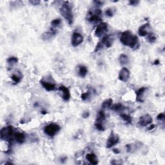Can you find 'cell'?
<instances>
[{
	"label": "cell",
	"mask_w": 165,
	"mask_h": 165,
	"mask_svg": "<svg viewBox=\"0 0 165 165\" xmlns=\"http://www.w3.org/2000/svg\"><path fill=\"white\" fill-rule=\"evenodd\" d=\"M22 77L23 76L22 74L21 73V72L16 71L15 72V73L12 75L11 79L14 82V84H18L21 81V79H22Z\"/></svg>",
	"instance_id": "d6986e66"
},
{
	"label": "cell",
	"mask_w": 165,
	"mask_h": 165,
	"mask_svg": "<svg viewBox=\"0 0 165 165\" xmlns=\"http://www.w3.org/2000/svg\"><path fill=\"white\" fill-rule=\"evenodd\" d=\"M13 135H14V132L13 127L12 126L3 127L0 132L1 139L3 141H7L9 142L12 141Z\"/></svg>",
	"instance_id": "3957f363"
},
{
	"label": "cell",
	"mask_w": 165,
	"mask_h": 165,
	"mask_svg": "<svg viewBox=\"0 0 165 165\" xmlns=\"http://www.w3.org/2000/svg\"><path fill=\"white\" fill-rule=\"evenodd\" d=\"M159 64H160V61L159 59H156V60L154 61V65H158Z\"/></svg>",
	"instance_id": "74e56055"
},
{
	"label": "cell",
	"mask_w": 165,
	"mask_h": 165,
	"mask_svg": "<svg viewBox=\"0 0 165 165\" xmlns=\"http://www.w3.org/2000/svg\"><path fill=\"white\" fill-rule=\"evenodd\" d=\"M105 15L108 17H112L114 15V11L113 9L108 8L105 11Z\"/></svg>",
	"instance_id": "f546056e"
},
{
	"label": "cell",
	"mask_w": 165,
	"mask_h": 165,
	"mask_svg": "<svg viewBox=\"0 0 165 165\" xmlns=\"http://www.w3.org/2000/svg\"><path fill=\"white\" fill-rule=\"evenodd\" d=\"M101 11L100 9L94 10V11H89L87 14V20L90 23H97L102 21Z\"/></svg>",
	"instance_id": "5b68a950"
},
{
	"label": "cell",
	"mask_w": 165,
	"mask_h": 165,
	"mask_svg": "<svg viewBox=\"0 0 165 165\" xmlns=\"http://www.w3.org/2000/svg\"><path fill=\"white\" fill-rule=\"evenodd\" d=\"M119 60L120 64L121 65H125L128 64V57L127 55L122 54L119 55Z\"/></svg>",
	"instance_id": "d4e9b609"
},
{
	"label": "cell",
	"mask_w": 165,
	"mask_h": 165,
	"mask_svg": "<svg viewBox=\"0 0 165 165\" xmlns=\"http://www.w3.org/2000/svg\"><path fill=\"white\" fill-rule=\"evenodd\" d=\"M101 43L103 47L106 48H110L112 46L114 43V38L112 35H105L103 36L101 40Z\"/></svg>",
	"instance_id": "7c38bea8"
},
{
	"label": "cell",
	"mask_w": 165,
	"mask_h": 165,
	"mask_svg": "<svg viewBox=\"0 0 165 165\" xmlns=\"http://www.w3.org/2000/svg\"><path fill=\"white\" fill-rule=\"evenodd\" d=\"M108 31V24L105 22L99 23L97 26L94 34L98 38H101L105 36Z\"/></svg>",
	"instance_id": "52a82bcc"
},
{
	"label": "cell",
	"mask_w": 165,
	"mask_h": 165,
	"mask_svg": "<svg viewBox=\"0 0 165 165\" xmlns=\"http://www.w3.org/2000/svg\"><path fill=\"white\" fill-rule=\"evenodd\" d=\"M40 83L43 88H44V89L48 92L54 91L56 88L55 82L54 81V80H52V78L50 79L48 78H47V79H41L40 80Z\"/></svg>",
	"instance_id": "8992f818"
},
{
	"label": "cell",
	"mask_w": 165,
	"mask_h": 165,
	"mask_svg": "<svg viewBox=\"0 0 165 165\" xmlns=\"http://www.w3.org/2000/svg\"><path fill=\"white\" fill-rule=\"evenodd\" d=\"M89 116H90V112L88 111H86V112H83V114H82V117L84 118V119H86V118H88L89 117Z\"/></svg>",
	"instance_id": "836d02e7"
},
{
	"label": "cell",
	"mask_w": 165,
	"mask_h": 165,
	"mask_svg": "<svg viewBox=\"0 0 165 165\" xmlns=\"http://www.w3.org/2000/svg\"><path fill=\"white\" fill-rule=\"evenodd\" d=\"M164 119H165V116L164 113H160L158 114V116H157V120L160 122H162V123H164Z\"/></svg>",
	"instance_id": "4dcf8cb0"
},
{
	"label": "cell",
	"mask_w": 165,
	"mask_h": 165,
	"mask_svg": "<svg viewBox=\"0 0 165 165\" xmlns=\"http://www.w3.org/2000/svg\"><path fill=\"white\" fill-rule=\"evenodd\" d=\"M142 145H143L140 142H137V143H135V144H133V145L132 144H128V145H127V146H126V148H127L128 152L132 153V152H134L135 150L140 148L142 147Z\"/></svg>",
	"instance_id": "ac0fdd59"
},
{
	"label": "cell",
	"mask_w": 165,
	"mask_h": 165,
	"mask_svg": "<svg viewBox=\"0 0 165 165\" xmlns=\"http://www.w3.org/2000/svg\"><path fill=\"white\" fill-rule=\"evenodd\" d=\"M83 36L79 32H74L72 36L71 43L73 47H76L83 42Z\"/></svg>",
	"instance_id": "9c48e42d"
},
{
	"label": "cell",
	"mask_w": 165,
	"mask_h": 165,
	"mask_svg": "<svg viewBox=\"0 0 165 165\" xmlns=\"http://www.w3.org/2000/svg\"><path fill=\"white\" fill-rule=\"evenodd\" d=\"M51 27L57 29V28H59L61 24V20L60 19H55L54 20H52L51 21Z\"/></svg>",
	"instance_id": "83f0119b"
},
{
	"label": "cell",
	"mask_w": 165,
	"mask_h": 165,
	"mask_svg": "<svg viewBox=\"0 0 165 165\" xmlns=\"http://www.w3.org/2000/svg\"><path fill=\"white\" fill-rule=\"evenodd\" d=\"M57 29L51 27L50 30L48 32H45L42 35V39L44 41H48L52 40L53 37L57 34Z\"/></svg>",
	"instance_id": "4fadbf2b"
},
{
	"label": "cell",
	"mask_w": 165,
	"mask_h": 165,
	"mask_svg": "<svg viewBox=\"0 0 165 165\" xmlns=\"http://www.w3.org/2000/svg\"><path fill=\"white\" fill-rule=\"evenodd\" d=\"M113 152H114V153H115L116 154H118L120 153L119 150L118 149H113Z\"/></svg>",
	"instance_id": "ab89813d"
},
{
	"label": "cell",
	"mask_w": 165,
	"mask_h": 165,
	"mask_svg": "<svg viewBox=\"0 0 165 165\" xmlns=\"http://www.w3.org/2000/svg\"><path fill=\"white\" fill-rule=\"evenodd\" d=\"M61 127L56 123H50L44 128V132L49 137H54L59 132Z\"/></svg>",
	"instance_id": "277c9868"
},
{
	"label": "cell",
	"mask_w": 165,
	"mask_h": 165,
	"mask_svg": "<svg viewBox=\"0 0 165 165\" xmlns=\"http://www.w3.org/2000/svg\"><path fill=\"white\" fill-rule=\"evenodd\" d=\"M157 36L154 33H149L148 34L147 36V40L148 41V42H149L150 43H155L157 40Z\"/></svg>",
	"instance_id": "484cf974"
},
{
	"label": "cell",
	"mask_w": 165,
	"mask_h": 165,
	"mask_svg": "<svg viewBox=\"0 0 165 165\" xmlns=\"http://www.w3.org/2000/svg\"><path fill=\"white\" fill-rule=\"evenodd\" d=\"M155 128H156V125H152V124H151V125H150V127L148 128V130H153Z\"/></svg>",
	"instance_id": "8d00e7d4"
},
{
	"label": "cell",
	"mask_w": 165,
	"mask_h": 165,
	"mask_svg": "<svg viewBox=\"0 0 165 165\" xmlns=\"http://www.w3.org/2000/svg\"><path fill=\"white\" fill-rule=\"evenodd\" d=\"M94 3H96L97 5H98V6H101V5L103 4V2L98 1H94Z\"/></svg>",
	"instance_id": "f35d334b"
},
{
	"label": "cell",
	"mask_w": 165,
	"mask_h": 165,
	"mask_svg": "<svg viewBox=\"0 0 165 165\" xmlns=\"http://www.w3.org/2000/svg\"><path fill=\"white\" fill-rule=\"evenodd\" d=\"M111 109L115 112H121L123 110H125V106H124L121 103H117L114 104V105H112Z\"/></svg>",
	"instance_id": "603a6c76"
},
{
	"label": "cell",
	"mask_w": 165,
	"mask_h": 165,
	"mask_svg": "<svg viewBox=\"0 0 165 165\" xmlns=\"http://www.w3.org/2000/svg\"><path fill=\"white\" fill-rule=\"evenodd\" d=\"M86 159L92 164H98V158H97V156L93 153L87 154L86 156Z\"/></svg>",
	"instance_id": "ffe728a7"
},
{
	"label": "cell",
	"mask_w": 165,
	"mask_h": 165,
	"mask_svg": "<svg viewBox=\"0 0 165 165\" xmlns=\"http://www.w3.org/2000/svg\"><path fill=\"white\" fill-rule=\"evenodd\" d=\"M106 116L104 112V111L100 110L98 112V116H97L96 120L95 123H99V124H103V122L105 121Z\"/></svg>",
	"instance_id": "44dd1931"
},
{
	"label": "cell",
	"mask_w": 165,
	"mask_h": 165,
	"mask_svg": "<svg viewBox=\"0 0 165 165\" xmlns=\"http://www.w3.org/2000/svg\"><path fill=\"white\" fill-rule=\"evenodd\" d=\"M41 113H42L43 114H47V112H45V111H44V110H43L42 112H41Z\"/></svg>",
	"instance_id": "60d3db41"
},
{
	"label": "cell",
	"mask_w": 165,
	"mask_h": 165,
	"mask_svg": "<svg viewBox=\"0 0 165 165\" xmlns=\"http://www.w3.org/2000/svg\"><path fill=\"white\" fill-rule=\"evenodd\" d=\"M18 59L16 57H14V56L10 57L7 59V63H8V65L10 67H13V65L18 63Z\"/></svg>",
	"instance_id": "cb8c5ba5"
},
{
	"label": "cell",
	"mask_w": 165,
	"mask_h": 165,
	"mask_svg": "<svg viewBox=\"0 0 165 165\" xmlns=\"http://www.w3.org/2000/svg\"><path fill=\"white\" fill-rule=\"evenodd\" d=\"M147 90V88H146V87H141L136 92V101L137 102L142 103V102L145 101L144 96Z\"/></svg>",
	"instance_id": "2e32d148"
},
{
	"label": "cell",
	"mask_w": 165,
	"mask_h": 165,
	"mask_svg": "<svg viewBox=\"0 0 165 165\" xmlns=\"http://www.w3.org/2000/svg\"><path fill=\"white\" fill-rule=\"evenodd\" d=\"M29 2H30V3L34 5H37L40 3V1H36V0L35 1H30Z\"/></svg>",
	"instance_id": "d590c367"
},
{
	"label": "cell",
	"mask_w": 165,
	"mask_h": 165,
	"mask_svg": "<svg viewBox=\"0 0 165 165\" xmlns=\"http://www.w3.org/2000/svg\"><path fill=\"white\" fill-rule=\"evenodd\" d=\"M90 92H85V93H82L81 94V98L82 99V100L86 101L90 98Z\"/></svg>",
	"instance_id": "1f68e13d"
},
{
	"label": "cell",
	"mask_w": 165,
	"mask_h": 165,
	"mask_svg": "<svg viewBox=\"0 0 165 165\" xmlns=\"http://www.w3.org/2000/svg\"><path fill=\"white\" fill-rule=\"evenodd\" d=\"M59 90L61 93V97L64 101H69L70 98V92L69 89L64 85H61L59 87Z\"/></svg>",
	"instance_id": "5bb4252c"
},
{
	"label": "cell",
	"mask_w": 165,
	"mask_h": 165,
	"mask_svg": "<svg viewBox=\"0 0 165 165\" xmlns=\"http://www.w3.org/2000/svg\"><path fill=\"white\" fill-rule=\"evenodd\" d=\"M139 3V1H136V0H132V1H129V3L130 5H137Z\"/></svg>",
	"instance_id": "e575fe53"
},
{
	"label": "cell",
	"mask_w": 165,
	"mask_h": 165,
	"mask_svg": "<svg viewBox=\"0 0 165 165\" xmlns=\"http://www.w3.org/2000/svg\"><path fill=\"white\" fill-rule=\"evenodd\" d=\"M113 101L111 98H109L106 99L105 101H104L102 103V108H110L112 105Z\"/></svg>",
	"instance_id": "4316f807"
},
{
	"label": "cell",
	"mask_w": 165,
	"mask_h": 165,
	"mask_svg": "<svg viewBox=\"0 0 165 165\" xmlns=\"http://www.w3.org/2000/svg\"><path fill=\"white\" fill-rule=\"evenodd\" d=\"M79 69V75L80 77H85L87 74H88V69L86 66L84 65H79L78 67Z\"/></svg>",
	"instance_id": "7402d4cb"
},
{
	"label": "cell",
	"mask_w": 165,
	"mask_h": 165,
	"mask_svg": "<svg viewBox=\"0 0 165 165\" xmlns=\"http://www.w3.org/2000/svg\"><path fill=\"white\" fill-rule=\"evenodd\" d=\"M149 29H150V24L148 23H147L141 26L139 30H138V34L141 37H145L147 36L149 34Z\"/></svg>",
	"instance_id": "9a60e30c"
},
{
	"label": "cell",
	"mask_w": 165,
	"mask_h": 165,
	"mask_svg": "<svg viewBox=\"0 0 165 165\" xmlns=\"http://www.w3.org/2000/svg\"><path fill=\"white\" fill-rule=\"evenodd\" d=\"M104 48L103 44H102L101 42H99L98 44H97L96 48H95V50H94V52H99V51H100L101 50L103 49Z\"/></svg>",
	"instance_id": "d6a6232c"
},
{
	"label": "cell",
	"mask_w": 165,
	"mask_h": 165,
	"mask_svg": "<svg viewBox=\"0 0 165 165\" xmlns=\"http://www.w3.org/2000/svg\"><path fill=\"white\" fill-rule=\"evenodd\" d=\"M130 70L127 68L124 67L119 71L118 76V79L123 82H127L130 78Z\"/></svg>",
	"instance_id": "8fae6325"
},
{
	"label": "cell",
	"mask_w": 165,
	"mask_h": 165,
	"mask_svg": "<svg viewBox=\"0 0 165 165\" xmlns=\"http://www.w3.org/2000/svg\"><path fill=\"white\" fill-rule=\"evenodd\" d=\"M153 122V119L152 116L148 114H145L140 117L138 124L141 127H147L148 125H150Z\"/></svg>",
	"instance_id": "30bf717a"
},
{
	"label": "cell",
	"mask_w": 165,
	"mask_h": 165,
	"mask_svg": "<svg viewBox=\"0 0 165 165\" xmlns=\"http://www.w3.org/2000/svg\"><path fill=\"white\" fill-rule=\"evenodd\" d=\"M120 117L126 121V122L128 123H132V118L130 115L127 114H120Z\"/></svg>",
	"instance_id": "f1b7e54d"
},
{
	"label": "cell",
	"mask_w": 165,
	"mask_h": 165,
	"mask_svg": "<svg viewBox=\"0 0 165 165\" xmlns=\"http://www.w3.org/2000/svg\"><path fill=\"white\" fill-rule=\"evenodd\" d=\"M119 137L112 131V132H111L110 135L108 137L107 141H106V148H111L119 143Z\"/></svg>",
	"instance_id": "ba28073f"
},
{
	"label": "cell",
	"mask_w": 165,
	"mask_h": 165,
	"mask_svg": "<svg viewBox=\"0 0 165 165\" xmlns=\"http://www.w3.org/2000/svg\"><path fill=\"white\" fill-rule=\"evenodd\" d=\"M60 13L69 25L74 23V16L72 13V7L69 1H65L59 9Z\"/></svg>",
	"instance_id": "7a4b0ae2"
},
{
	"label": "cell",
	"mask_w": 165,
	"mask_h": 165,
	"mask_svg": "<svg viewBox=\"0 0 165 165\" xmlns=\"http://www.w3.org/2000/svg\"><path fill=\"white\" fill-rule=\"evenodd\" d=\"M120 41L123 45L127 46L132 49H136L139 47L137 36L133 34L129 30L125 31L121 34Z\"/></svg>",
	"instance_id": "6da1fadb"
},
{
	"label": "cell",
	"mask_w": 165,
	"mask_h": 165,
	"mask_svg": "<svg viewBox=\"0 0 165 165\" xmlns=\"http://www.w3.org/2000/svg\"><path fill=\"white\" fill-rule=\"evenodd\" d=\"M14 137L16 141V142L18 143L19 144H23V143H25L26 140V136L25 133L20 132H16L14 133Z\"/></svg>",
	"instance_id": "e0dca14e"
}]
</instances>
